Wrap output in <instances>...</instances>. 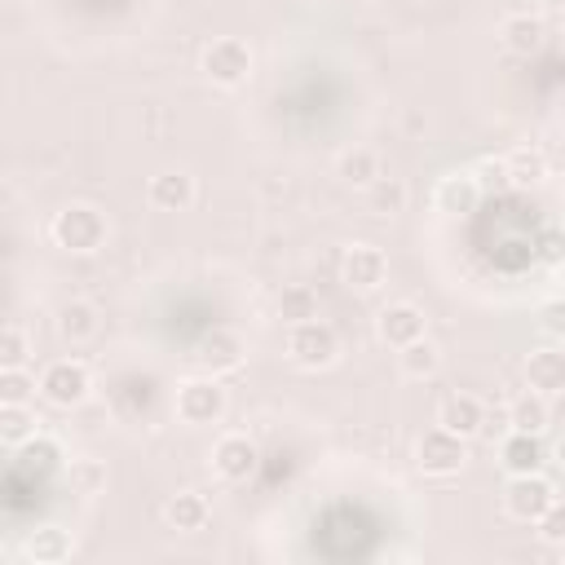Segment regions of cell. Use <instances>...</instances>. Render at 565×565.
I'll return each mask as SVG.
<instances>
[{"instance_id":"4fadbf2b","label":"cell","mask_w":565,"mask_h":565,"mask_svg":"<svg viewBox=\"0 0 565 565\" xmlns=\"http://www.w3.org/2000/svg\"><path fill=\"white\" fill-rule=\"evenodd\" d=\"M499 463H503V472H508V477L543 472L547 450H543L539 433H516V428H508V433L499 437Z\"/></svg>"},{"instance_id":"8d00e7d4","label":"cell","mask_w":565,"mask_h":565,"mask_svg":"<svg viewBox=\"0 0 565 565\" xmlns=\"http://www.w3.org/2000/svg\"><path fill=\"white\" fill-rule=\"evenodd\" d=\"M552 486H556V494H565V468H556V481Z\"/></svg>"},{"instance_id":"d4e9b609","label":"cell","mask_w":565,"mask_h":565,"mask_svg":"<svg viewBox=\"0 0 565 565\" xmlns=\"http://www.w3.org/2000/svg\"><path fill=\"white\" fill-rule=\"evenodd\" d=\"M335 177H340L344 185H371V181L380 177V159H375V150H366V146L344 150L340 163H335Z\"/></svg>"},{"instance_id":"ffe728a7","label":"cell","mask_w":565,"mask_h":565,"mask_svg":"<svg viewBox=\"0 0 565 565\" xmlns=\"http://www.w3.org/2000/svg\"><path fill=\"white\" fill-rule=\"evenodd\" d=\"M53 322H57V335H62L66 344H84V340L97 335V309H93L88 300H66V305H57Z\"/></svg>"},{"instance_id":"4dcf8cb0","label":"cell","mask_w":565,"mask_h":565,"mask_svg":"<svg viewBox=\"0 0 565 565\" xmlns=\"http://www.w3.org/2000/svg\"><path fill=\"white\" fill-rule=\"evenodd\" d=\"M26 353H31L26 331H22L18 322H9V327H4V335H0V366H22V362H26Z\"/></svg>"},{"instance_id":"4316f807","label":"cell","mask_w":565,"mask_h":565,"mask_svg":"<svg viewBox=\"0 0 565 565\" xmlns=\"http://www.w3.org/2000/svg\"><path fill=\"white\" fill-rule=\"evenodd\" d=\"M503 163H508L512 185H539V181L547 177V159H543V150H539V146H516Z\"/></svg>"},{"instance_id":"6da1fadb","label":"cell","mask_w":565,"mask_h":565,"mask_svg":"<svg viewBox=\"0 0 565 565\" xmlns=\"http://www.w3.org/2000/svg\"><path fill=\"white\" fill-rule=\"evenodd\" d=\"M49 234L62 252H75V256H88L106 243V216L93 207V203H66L53 221H49Z\"/></svg>"},{"instance_id":"7c38bea8","label":"cell","mask_w":565,"mask_h":565,"mask_svg":"<svg viewBox=\"0 0 565 565\" xmlns=\"http://www.w3.org/2000/svg\"><path fill=\"white\" fill-rule=\"evenodd\" d=\"M384 274H388V260H384V252L375 243H353L344 252V260H340V278L353 291H375L384 282Z\"/></svg>"},{"instance_id":"8fae6325","label":"cell","mask_w":565,"mask_h":565,"mask_svg":"<svg viewBox=\"0 0 565 565\" xmlns=\"http://www.w3.org/2000/svg\"><path fill=\"white\" fill-rule=\"evenodd\" d=\"M525 388L556 397L565 393V344H539L525 358Z\"/></svg>"},{"instance_id":"9a60e30c","label":"cell","mask_w":565,"mask_h":565,"mask_svg":"<svg viewBox=\"0 0 565 565\" xmlns=\"http://www.w3.org/2000/svg\"><path fill=\"white\" fill-rule=\"evenodd\" d=\"M477 199H481V181H477V172H450V177H441L437 190H433V203H437V212H446V216H463V212H472Z\"/></svg>"},{"instance_id":"30bf717a","label":"cell","mask_w":565,"mask_h":565,"mask_svg":"<svg viewBox=\"0 0 565 565\" xmlns=\"http://www.w3.org/2000/svg\"><path fill=\"white\" fill-rule=\"evenodd\" d=\"M256 463H260V450H256V441L247 433H225L212 446V468L225 481H247L256 472Z\"/></svg>"},{"instance_id":"74e56055","label":"cell","mask_w":565,"mask_h":565,"mask_svg":"<svg viewBox=\"0 0 565 565\" xmlns=\"http://www.w3.org/2000/svg\"><path fill=\"white\" fill-rule=\"evenodd\" d=\"M556 468H565V437L556 441Z\"/></svg>"},{"instance_id":"52a82bcc","label":"cell","mask_w":565,"mask_h":565,"mask_svg":"<svg viewBox=\"0 0 565 565\" xmlns=\"http://www.w3.org/2000/svg\"><path fill=\"white\" fill-rule=\"evenodd\" d=\"M552 499H556V486L543 472H521V477H508L503 486V508L516 521H539L552 508Z\"/></svg>"},{"instance_id":"44dd1931","label":"cell","mask_w":565,"mask_h":565,"mask_svg":"<svg viewBox=\"0 0 565 565\" xmlns=\"http://www.w3.org/2000/svg\"><path fill=\"white\" fill-rule=\"evenodd\" d=\"M62 468V446L53 441V437H31V441H22L18 446V472H26V477H49V472H57Z\"/></svg>"},{"instance_id":"7a4b0ae2","label":"cell","mask_w":565,"mask_h":565,"mask_svg":"<svg viewBox=\"0 0 565 565\" xmlns=\"http://www.w3.org/2000/svg\"><path fill=\"white\" fill-rule=\"evenodd\" d=\"M287 358H291L300 371H327V366L340 358V335H335V327L322 322V318H309V322L287 327Z\"/></svg>"},{"instance_id":"8992f818","label":"cell","mask_w":565,"mask_h":565,"mask_svg":"<svg viewBox=\"0 0 565 565\" xmlns=\"http://www.w3.org/2000/svg\"><path fill=\"white\" fill-rule=\"evenodd\" d=\"M252 71V49L238 40V35H221L203 49V75L221 88H238Z\"/></svg>"},{"instance_id":"f35d334b","label":"cell","mask_w":565,"mask_h":565,"mask_svg":"<svg viewBox=\"0 0 565 565\" xmlns=\"http://www.w3.org/2000/svg\"><path fill=\"white\" fill-rule=\"evenodd\" d=\"M561 57H565V35H561Z\"/></svg>"},{"instance_id":"277c9868","label":"cell","mask_w":565,"mask_h":565,"mask_svg":"<svg viewBox=\"0 0 565 565\" xmlns=\"http://www.w3.org/2000/svg\"><path fill=\"white\" fill-rule=\"evenodd\" d=\"M415 463L428 477H455L468 463V437H459V433H450V428L437 424V428H428L415 441Z\"/></svg>"},{"instance_id":"d590c367","label":"cell","mask_w":565,"mask_h":565,"mask_svg":"<svg viewBox=\"0 0 565 565\" xmlns=\"http://www.w3.org/2000/svg\"><path fill=\"white\" fill-rule=\"evenodd\" d=\"M508 428H512L508 411H486V419H481V433H486V437H503Z\"/></svg>"},{"instance_id":"ba28073f","label":"cell","mask_w":565,"mask_h":565,"mask_svg":"<svg viewBox=\"0 0 565 565\" xmlns=\"http://www.w3.org/2000/svg\"><path fill=\"white\" fill-rule=\"evenodd\" d=\"M375 335H380L388 349H406L411 340L428 335V318H424L419 305L397 300V305H384V309L375 313Z\"/></svg>"},{"instance_id":"1f68e13d","label":"cell","mask_w":565,"mask_h":565,"mask_svg":"<svg viewBox=\"0 0 565 565\" xmlns=\"http://www.w3.org/2000/svg\"><path fill=\"white\" fill-rule=\"evenodd\" d=\"M534 256L543 265H565V225H547L539 238H534Z\"/></svg>"},{"instance_id":"5b68a950","label":"cell","mask_w":565,"mask_h":565,"mask_svg":"<svg viewBox=\"0 0 565 565\" xmlns=\"http://www.w3.org/2000/svg\"><path fill=\"white\" fill-rule=\"evenodd\" d=\"M88 388H93V375H88V366L75 362V358H57V362H49V366L40 371V397H44L49 406L71 411V406H79V402L88 397Z\"/></svg>"},{"instance_id":"603a6c76","label":"cell","mask_w":565,"mask_h":565,"mask_svg":"<svg viewBox=\"0 0 565 565\" xmlns=\"http://www.w3.org/2000/svg\"><path fill=\"white\" fill-rule=\"evenodd\" d=\"M508 419H512V428H516V433H543V428H547V419H552V406H547V397H543V393L525 388L521 397H512Z\"/></svg>"},{"instance_id":"ac0fdd59","label":"cell","mask_w":565,"mask_h":565,"mask_svg":"<svg viewBox=\"0 0 565 565\" xmlns=\"http://www.w3.org/2000/svg\"><path fill=\"white\" fill-rule=\"evenodd\" d=\"M481 419H486V406L472 393H450L437 406V424L450 428V433H459V437H477L481 433Z\"/></svg>"},{"instance_id":"cb8c5ba5","label":"cell","mask_w":565,"mask_h":565,"mask_svg":"<svg viewBox=\"0 0 565 565\" xmlns=\"http://www.w3.org/2000/svg\"><path fill=\"white\" fill-rule=\"evenodd\" d=\"M35 411L26 406V402H0V441L9 446V450H18L22 441H31L35 437Z\"/></svg>"},{"instance_id":"484cf974","label":"cell","mask_w":565,"mask_h":565,"mask_svg":"<svg viewBox=\"0 0 565 565\" xmlns=\"http://www.w3.org/2000/svg\"><path fill=\"white\" fill-rule=\"evenodd\" d=\"M278 318H282L287 327L318 318V296H313V287H305V282L282 287V291H278Z\"/></svg>"},{"instance_id":"ab89813d","label":"cell","mask_w":565,"mask_h":565,"mask_svg":"<svg viewBox=\"0 0 565 565\" xmlns=\"http://www.w3.org/2000/svg\"><path fill=\"white\" fill-rule=\"evenodd\" d=\"M561 556H565V543H561Z\"/></svg>"},{"instance_id":"d6986e66","label":"cell","mask_w":565,"mask_h":565,"mask_svg":"<svg viewBox=\"0 0 565 565\" xmlns=\"http://www.w3.org/2000/svg\"><path fill=\"white\" fill-rule=\"evenodd\" d=\"M207 516H212V508H207V499H203L199 490H181V494H172V499L163 503V521H168V530H177V534L203 530Z\"/></svg>"},{"instance_id":"e0dca14e","label":"cell","mask_w":565,"mask_h":565,"mask_svg":"<svg viewBox=\"0 0 565 565\" xmlns=\"http://www.w3.org/2000/svg\"><path fill=\"white\" fill-rule=\"evenodd\" d=\"M150 203L159 207V212H185L190 203H194V177L190 172H181V168H172V172H159V177H150Z\"/></svg>"},{"instance_id":"2e32d148","label":"cell","mask_w":565,"mask_h":565,"mask_svg":"<svg viewBox=\"0 0 565 565\" xmlns=\"http://www.w3.org/2000/svg\"><path fill=\"white\" fill-rule=\"evenodd\" d=\"M499 40H503V49H508V53L530 57V53H539V49H543L547 26H543V18H539V13H508V18H503V26H499Z\"/></svg>"},{"instance_id":"83f0119b","label":"cell","mask_w":565,"mask_h":565,"mask_svg":"<svg viewBox=\"0 0 565 565\" xmlns=\"http://www.w3.org/2000/svg\"><path fill=\"white\" fill-rule=\"evenodd\" d=\"M406 207V185L397 181V177H375L371 185H366V212H375V216H397Z\"/></svg>"},{"instance_id":"5bb4252c","label":"cell","mask_w":565,"mask_h":565,"mask_svg":"<svg viewBox=\"0 0 565 565\" xmlns=\"http://www.w3.org/2000/svg\"><path fill=\"white\" fill-rule=\"evenodd\" d=\"M22 556L35 561V565H62V561L75 556V539L62 525H40L22 539Z\"/></svg>"},{"instance_id":"9c48e42d","label":"cell","mask_w":565,"mask_h":565,"mask_svg":"<svg viewBox=\"0 0 565 565\" xmlns=\"http://www.w3.org/2000/svg\"><path fill=\"white\" fill-rule=\"evenodd\" d=\"M243 358H247V344H243V335H238V331H230V327H212V331L199 340V349H194V362H199L207 375L238 371V366H243Z\"/></svg>"},{"instance_id":"f1b7e54d","label":"cell","mask_w":565,"mask_h":565,"mask_svg":"<svg viewBox=\"0 0 565 565\" xmlns=\"http://www.w3.org/2000/svg\"><path fill=\"white\" fill-rule=\"evenodd\" d=\"M71 490L75 494H97L102 486H106V463L102 459H93V455H79V459H71Z\"/></svg>"},{"instance_id":"7402d4cb","label":"cell","mask_w":565,"mask_h":565,"mask_svg":"<svg viewBox=\"0 0 565 565\" xmlns=\"http://www.w3.org/2000/svg\"><path fill=\"white\" fill-rule=\"evenodd\" d=\"M397 366H402L406 380H428V375L441 371V349H437L428 335H419V340H411L406 349H397Z\"/></svg>"},{"instance_id":"3957f363","label":"cell","mask_w":565,"mask_h":565,"mask_svg":"<svg viewBox=\"0 0 565 565\" xmlns=\"http://www.w3.org/2000/svg\"><path fill=\"white\" fill-rule=\"evenodd\" d=\"M225 406H230V397H225L221 380L207 375V371L177 384V419H181V424H194V428L216 424V419L225 415Z\"/></svg>"},{"instance_id":"f546056e","label":"cell","mask_w":565,"mask_h":565,"mask_svg":"<svg viewBox=\"0 0 565 565\" xmlns=\"http://www.w3.org/2000/svg\"><path fill=\"white\" fill-rule=\"evenodd\" d=\"M35 375L26 366H0V402H31Z\"/></svg>"},{"instance_id":"836d02e7","label":"cell","mask_w":565,"mask_h":565,"mask_svg":"<svg viewBox=\"0 0 565 565\" xmlns=\"http://www.w3.org/2000/svg\"><path fill=\"white\" fill-rule=\"evenodd\" d=\"M534 318H539V331H543V335H552V340H565V296H552V300H543Z\"/></svg>"},{"instance_id":"d6a6232c","label":"cell","mask_w":565,"mask_h":565,"mask_svg":"<svg viewBox=\"0 0 565 565\" xmlns=\"http://www.w3.org/2000/svg\"><path fill=\"white\" fill-rule=\"evenodd\" d=\"M534 525H539V539H543V543L561 547V543H565V499L556 494V499H552V508H547Z\"/></svg>"},{"instance_id":"e575fe53","label":"cell","mask_w":565,"mask_h":565,"mask_svg":"<svg viewBox=\"0 0 565 565\" xmlns=\"http://www.w3.org/2000/svg\"><path fill=\"white\" fill-rule=\"evenodd\" d=\"M477 172H481L477 181H481L486 190H508V185H512V177H508V163H503V159H490V163H481Z\"/></svg>"}]
</instances>
